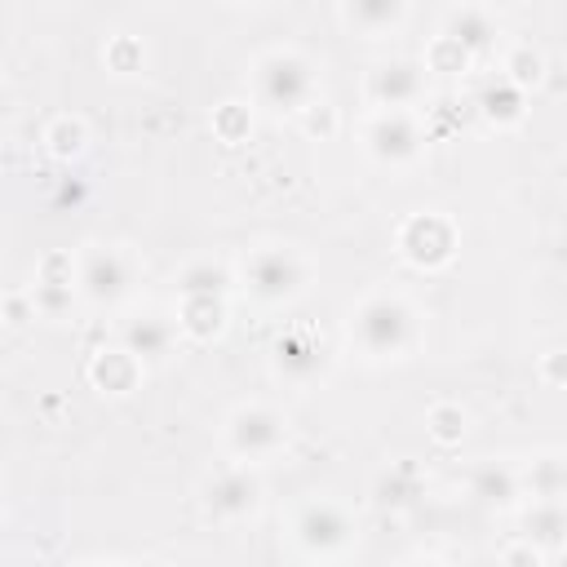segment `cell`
I'll use <instances>...</instances> for the list:
<instances>
[{
	"label": "cell",
	"mask_w": 567,
	"mask_h": 567,
	"mask_svg": "<svg viewBox=\"0 0 567 567\" xmlns=\"http://www.w3.org/2000/svg\"><path fill=\"white\" fill-rule=\"evenodd\" d=\"M478 106H483L487 120H496V124H514V120L523 115V89H518L509 75H496V80L478 93Z\"/></svg>",
	"instance_id": "d6986e66"
},
{
	"label": "cell",
	"mask_w": 567,
	"mask_h": 567,
	"mask_svg": "<svg viewBox=\"0 0 567 567\" xmlns=\"http://www.w3.org/2000/svg\"><path fill=\"white\" fill-rule=\"evenodd\" d=\"M563 532H567L563 496H532V509H527V540H536V545H545V549H558V545H563Z\"/></svg>",
	"instance_id": "2e32d148"
},
{
	"label": "cell",
	"mask_w": 567,
	"mask_h": 567,
	"mask_svg": "<svg viewBox=\"0 0 567 567\" xmlns=\"http://www.w3.org/2000/svg\"><path fill=\"white\" fill-rule=\"evenodd\" d=\"M540 66H545V62H540V53L523 44V49H514V58H509V66H505V71H509V80H514L518 89H527V84H536V80H540Z\"/></svg>",
	"instance_id": "44dd1931"
},
{
	"label": "cell",
	"mask_w": 567,
	"mask_h": 567,
	"mask_svg": "<svg viewBox=\"0 0 567 567\" xmlns=\"http://www.w3.org/2000/svg\"><path fill=\"white\" fill-rule=\"evenodd\" d=\"M350 532H354L350 514L337 501H323V496L306 501L297 509V518H292V540L301 545V554H315V558L341 554L350 545Z\"/></svg>",
	"instance_id": "5b68a950"
},
{
	"label": "cell",
	"mask_w": 567,
	"mask_h": 567,
	"mask_svg": "<svg viewBox=\"0 0 567 567\" xmlns=\"http://www.w3.org/2000/svg\"><path fill=\"white\" fill-rule=\"evenodd\" d=\"M288 443V421L266 403H244L226 416V447L239 461H266Z\"/></svg>",
	"instance_id": "277c9868"
},
{
	"label": "cell",
	"mask_w": 567,
	"mask_h": 567,
	"mask_svg": "<svg viewBox=\"0 0 567 567\" xmlns=\"http://www.w3.org/2000/svg\"><path fill=\"white\" fill-rule=\"evenodd\" d=\"M470 496H474L478 505H487V509H509V505L523 496V470L509 465V461L487 456V461H478L474 474H470Z\"/></svg>",
	"instance_id": "4fadbf2b"
},
{
	"label": "cell",
	"mask_w": 567,
	"mask_h": 567,
	"mask_svg": "<svg viewBox=\"0 0 567 567\" xmlns=\"http://www.w3.org/2000/svg\"><path fill=\"white\" fill-rule=\"evenodd\" d=\"M221 323H226V297H182L177 328H186L195 337H217Z\"/></svg>",
	"instance_id": "ac0fdd59"
},
{
	"label": "cell",
	"mask_w": 567,
	"mask_h": 567,
	"mask_svg": "<svg viewBox=\"0 0 567 567\" xmlns=\"http://www.w3.org/2000/svg\"><path fill=\"white\" fill-rule=\"evenodd\" d=\"M244 288L266 306L292 301L306 288V261L288 244H261L244 257Z\"/></svg>",
	"instance_id": "3957f363"
},
{
	"label": "cell",
	"mask_w": 567,
	"mask_h": 567,
	"mask_svg": "<svg viewBox=\"0 0 567 567\" xmlns=\"http://www.w3.org/2000/svg\"><path fill=\"white\" fill-rule=\"evenodd\" d=\"M523 483L532 487V496H563V456L558 452H545L532 461V470L523 474Z\"/></svg>",
	"instance_id": "ffe728a7"
},
{
	"label": "cell",
	"mask_w": 567,
	"mask_h": 567,
	"mask_svg": "<svg viewBox=\"0 0 567 567\" xmlns=\"http://www.w3.org/2000/svg\"><path fill=\"white\" fill-rule=\"evenodd\" d=\"M230 270L221 261H190L182 275H177V292L182 297H226L230 292Z\"/></svg>",
	"instance_id": "e0dca14e"
},
{
	"label": "cell",
	"mask_w": 567,
	"mask_h": 567,
	"mask_svg": "<svg viewBox=\"0 0 567 567\" xmlns=\"http://www.w3.org/2000/svg\"><path fill=\"white\" fill-rule=\"evenodd\" d=\"M403 248H408L412 261L439 266V261L452 257V230H447V221H439V217H430V213H425V217H412L408 230H403Z\"/></svg>",
	"instance_id": "5bb4252c"
},
{
	"label": "cell",
	"mask_w": 567,
	"mask_h": 567,
	"mask_svg": "<svg viewBox=\"0 0 567 567\" xmlns=\"http://www.w3.org/2000/svg\"><path fill=\"white\" fill-rule=\"evenodd\" d=\"M421 142H425L421 137V124L412 120L408 106L403 111H377L368 120V128H363V146L381 164H408L421 151Z\"/></svg>",
	"instance_id": "52a82bcc"
},
{
	"label": "cell",
	"mask_w": 567,
	"mask_h": 567,
	"mask_svg": "<svg viewBox=\"0 0 567 567\" xmlns=\"http://www.w3.org/2000/svg\"><path fill=\"white\" fill-rule=\"evenodd\" d=\"M204 505L221 523H239L261 505V483L244 465H226L204 483Z\"/></svg>",
	"instance_id": "ba28073f"
},
{
	"label": "cell",
	"mask_w": 567,
	"mask_h": 567,
	"mask_svg": "<svg viewBox=\"0 0 567 567\" xmlns=\"http://www.w3.org/2000/svg\"><path fill=\"white\" fill-rule=\"evenodd\" d=\"M403 13H408V0H341V18L368 40L394 31L403 22Z\"/></svg>",
	"instance_id": "9a60e30c"
},
{
	"label": "cell",
	"mask_w": 567,
	"mask_h": 567,
	"mask_svg": "<svg viewBox=\"0 0 567 567\" xmlns=\"http://www.w3.org/2000/svg\"><path fill=\"white\" fill-rule=\"evenodd\" d=\"M425 66L421 62H408V58H390V62H377L368 71V97L381 106V111H403L412 106L421 93H425Z\"/></svg>",
	"instance_id": "9c48e42d"
},
{
	"label": "cell",
	"mask_w": 567,
	"mask_h": 567,
	"mask_svg": "<svg viewBox=\"0 0 567 567\" xmlns=\"http://www.w3.org/2000/svg\"><path fill=\"white\" fill-rule=\"evenodd\" d=\"M75 284H80V292H84L89 301L111 306V301L128 297V288H133V261H128V252H120V248L93 244V248L80 257Z\"/></svg>",
	"instance_id": "8992f818"
},
{
	"label": "cell",
	"mask_w": 567,
	"mask_h": 567,
	"mask_svg": "<svg viewBox=\"0 0 567 567\" xmlns=\"http://www.w3.org/2000/svg\"><path fill=\"white\" fill-rule=\"evenodd\" d=\"M350 341L368 359H399L416 346V310L399 292H368L350 310Z\"/></svg>",
	"instance_id": "6da1fadb"
},
{
	"label": "cell",
	"mask_w": 567,
	"mask_h": 567,
	"mask_svg": "<svg viewBox=\"0 0 567 567\" xmlns=\"http://www.w3.org/2000/svg\"><path fill=\"white\" fill-rule=\"evenodd\" d=\"M275 368L279 377L288 381H315L323 372V341L310 332V328H288L279 341H275Z\"/></svg>",
	"instance_id": "7c38bea8"
},
{
	"label": "cell",
	"mask_w": 567,
	"mask_h": 567,
	"mask_svg": "<svg viewBox=\"0 0 567 567\" xmlns=\"http://www.w3.org/2000/svg\"><path fill=\"white\" fill-rule=\"evenodd\" d=\"M120 341H124V350H128L137 363H164V359L173 354L177 323H173V319H164L159 310H142V315L124 319Z\"/></svg>",
	"instance_id": "30bf717a"
},
{
	"label": "cell",
	"mask_w": 567,
	"mask_h": 567,
	"mask_svg": "<svg viewBox=\"0 0 567 567\" xmlns=\"http://www.w3.org/2000/svg\"><path fill=\"white\" fill-rule=\"evenodd\" d=\"M252 84H257V102L270 106L275 115L306 111L315 97V62L297 49H270L257 58Z\"/></svg>",
	"instance_id": "7a4b0ae2"
},
{
	"label": "cell",
	"mask_w": 567,
	"mask_h": 567,
	"mask_svg": "<svg viewBox=\"0 0 567 567\" xmlns=\"http://www.w3.org/2000/svg\"><path fill=\"white\" fill-rule=\"evenodd\" d=\"M9 111H13V102H9V93H4V89H0V124H4V120H9Z\"/></svg>",
	"instance_id": "7402d4cb"
},
{
	"label": "cell",
	"mask_w": 567,
	"mask_h": 567,
	"mask_svg": "<svg viewBox=\"0 0 567 567\" xmlns=\"http://www.w3.org/2000/svg\"><path fill=\"white\" fill-rule=\"evenodd\" d=\"M496 35H501V27H496V18L483 4H456L447 13V27H443V40H452L465 58L492 53L496 49Z\"/></svg>",
	"instance_id": "8fae6325"
}]
</instances>
